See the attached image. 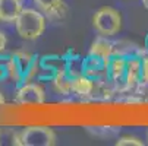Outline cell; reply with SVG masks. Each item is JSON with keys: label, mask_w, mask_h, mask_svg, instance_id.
<instances>
[{"label": "cell", "mask_w": 148, "mask_h": 146, "mask_svg": "<svg viewBox=\"0 0 148 146\" xmlns=\"http://www.w3.org/2000/svg\"><path fill=\"white\" fill-rule=\"evenodd\" d=\"M40 73V57L27 51H15L9 57V77L16 85H25Z\"/></svg>", "instance_id": "6da1fadb"}, {"label": "cell", "mask_w": 148, "mask_h": 146, "mask_svg": "<svg viewBox=\"0 0 148 146\" xmlns=\"http://www.w3.org/2000/svg\"><path fill=\"white\" fill-rule=\"evenodd\" d=\"M15 26L21 38L37 39L46 29V18L35 9H22L15 20Z\"/></svg>", "instance_id": "7a4b0ae2"}, {"label": "cell", "mask_w": 148, "mask_h": 146, "mask_svg": "<svg viewBox=\"0 0 148 146\" xmlns=\"http://www.w3.org/2000/svg\"><path fill=\"white\" fill-rule=\"evenodd\" d=\"M92 25L100 35L109 38V37L116 35L120 31L122 16H120L119 10H116L114 7L104 6L95 12V15L92 18Z\"/></svg>", "instance_id": "3957f363"}, {"label": "cell", "mask_w": 148, "mask_h": 146, "mask_svg": "<svg viewBox=\"0 0 148 146\" xmlns=\"http://www.w3.org/2000/svg\"><path fill=\"white\" fill-rule=\"evenodd\" d=\"M56 133L49 126H29L21 132V146H53Z\"/></svg>", "instance_id": "277c9868"}, {"label": "cell", "mask_w": 148, "mask_h": 146, "mask_svg": "<svg viewBox=\"0 0 148 146\" xmlns=\"http://www.w3.org/2000/svg\"><path fill=\"white\" fill-rule=\"evenodd\" d=\"M46 101V92L40 83L28 82L21 85L15 95V102L18 105H41Z\"/></svg>", "instance_id": "5b68a950"}, {"label": "cell", "mask_w": 148, "mask_h": 146, "mask_svg": "<svg viewBox=\"0 0 148 146\" xmlns=\"http://www.w3.org/2000/svg\"><path fill=\"white\" fill-rule=\"evenodd\" d=\"M110 60L103 58L97 54L88 53L85 57H84V75H87V76H90L95 80L107 77V70H109Z\"/></svg>", "instance_id": "8992f818"}, {"label": "cell", "mask_w": 148, "mask_h": 146, "mask_svg": "<svg viewBox=\"0 0 148 146\" xmlns=\"http://www.w3.org/2000/svg\"><path fill=\"white\" fill-rule=\"evenodd\" d=\"M126 65H128V57L113 54L107 70V79L122 89H126Z\"/></svg>", "instance_id": "52a82bcc"}, {"label": "cell", "mask_w": 148, "mask_h": 146, "mask_svg": "<svg viewBox=\"0 0 148 146\" xmlns=\"http://www.w3.org/2000/svg\"><path fill=\"white\" fill-rule=\"evenodd\" d=\"M142 56L128 57L126 65V89H135L141 83L142 76Z\"/></svg>", "instance_id": "ba28073f"}, {"label": "cell", "mask_w": 148, "mask_h": 146, "mask_svg": "<svg viewBox=\"0 0 148 146\" xmlns=\"http://www.w3.org/2000/svg\"><path fill=\"white\" fill-rule=\"evenodd\" d=\"M95 79L87 76V75H78L73 77L72 80V94H75L76 96L81 98H87L91 96L95 92Z\"/></svg>", "instance_id": "9c48e42d"}, {"label": "cell", "mask_w": 148, "mask_h": 146, "mask_svg": "<svg viewBox=\"0 0 148 146\" xmlns=\"http://www.w3.org/2000/svg\"><path fill=\"white\" fill-rule=\"evenodd\" d=\"M34 3L50 19H59L66 12V6L63 0H34Z\"/></svg>", "instance_id": "30bf717a"}, {"label": "cell", "mask_w": 148, "mask_h": 146, "mask_svg": "<svg viewBox=\"0 0 148 146\" xmlns=\"http://www.w3.org/2000/svg\"><path fill=\"white\" fill-rule=\"evenodd\" d=\"M22 9L19 0H0V20L15 22Z\"/></svg>", "instance_id": "8fae6325"}, {"label": "cell", "mask_w": 148, "mask_h": 146, "mask_svg": "<svg viewBox=\"0 0 148 146\" xmlns=\"http://www.w3.org/2000/svg\"><path fill=\"white\" fill-rule=\"evenodd\" d=\"M88 53L97 54V56H100V57H103V58L110 60V58L113 57V53H114V51H113V43L107 39V37L100 35L98 38H95V39L92 41V44H91Z\"/></svg>", "instance_id": "7c38bea8"}, {"label": "cell", "mask_w": 148, "mask_h": 146, "mask_svg": "<svg viewBox=\"0 0 148 146\" xmlns=\"http://www.w3.org/2000/svg\"><path fill=\"white\" fill-rule=\"evenodd\" d=\"M72 80H73V76H71L66 70H59L51 79L56 92L62 95L72 94Z\"/></svg>", "instance_id": "4fadbf2b"}, {"label": "cell", "mask_w": 148, "mask_h": 146, "mask_svg": "<svg viewBox=\"0 0 148 146\" xmlns=\"http://www.w3.org/2000/svg\"><path fill=\"white\" fill-rule=\"evenodd\" d=\"M0 146H21V132L2 127L0 129Z\"/></svg>", "instance_id": "5bb4252c"}, {"label": "cell", "mask_w": 148, "mask_h": 146, "mask_svg": "<svg viewBox=\"0 0 148 146\" xmlns=\"http://www.w3.org/2000/svg\"><path fill=\"white\" fill-rule=\"evenodd\" d=\"M116 145L117 146H144V142L134 136H123V137L117 139Z\"/></svg>", "instance_id": "9a60e30c"}, {"label": "cell", "mask_w": 148, "mask_h": 146, "mask_svg": "<svg viewBox=\"0 0 148 146\" xmlns=\"http://www.w3.org/2000/svg\"><path fill=\"white\" fill-rule=\"evenodd\" d=\"M142 76L141 82H148V53L142 56Z\"/></svg>", "instance_id": "2e32d148"}, {"label": "cell", "mask_w": 148, "mask_h": 146, "mask_svg": "<svg viewBox=\"0 0 148 146\" xmlns=\"http://www.w3.org/2000/svg\"><path fill=\"white\" fill-rule=\"evenodd\" d=\"M136 88H138L139 94L142 95V101L148 102V82H141Z\"/></svg>", "instance_id": "e0dca14e"}, {"label": "cell", "mask_w": 148, "mask_h": 146, "mask_svg": "<svg viewBox=\"0 0 148 146\" xmlns=\"http://www.w3.org/2000/svg\"><path fill=\"white\" fill-rule=\"evenodd\" d=\"M6 44H8V38L3 32H0V53H3L5 48H6Z\"/></svg>", "instance_id": "ac0fdd59"}, {"label": "cell", "mask_w": 148, "mask_h": 146, "mask_svg": "<svg viewBox=\"0 0 148 146\" xmlns=\"http://www.w3.org/2000/svg\"><path fill=\"white\" fill-rule=\"evenodd\" d=\"M5 102H6V99H5V96H3V94L0 92V107L2 105H5Z\"/></svg>", "instance_id": "d6986e66"}, {"label": "cell", "mask_w": 148, "mask_h": 146, "mask_svg": "<svg viewBox=\"0 0 148 146\" xmlns=\"http://www.w3.org/2000/svg\"><path fill=\"white\" fill-rule=\"evenodd\" d=\"M144 48H145V51L148 53V35H147V39H145V47H144Z\"/></svg>", "instance_id": "ffe728a7"}, {"label": "cell", "mask_w": 148, "mask_h": 146, "mask_svg": "<svg viewBox=\"0 0 148 146\" xmlns=\"http://www.w3.org/2000/svg\"><path fill=\"white\" fill-rule=\"evenodd\" d=\"M142 5H144L145 9H148V0H142Z\"/></svg>", "instance_id": "44dd1931"}]
</instances>
